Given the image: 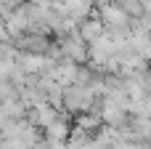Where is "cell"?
I'll list each match as a JSON object with an SVG mask.
<instances>
[{
	"mask_svg": "<svg viewBox=\"0 0 151 149\" xmlns=\"http://www.w3.org/2000/svg\"><path fill=\"white\" fill-rule=\"evenodd\" d=\"M104 21L106 24H114V27H122V24H127V13L114 3V5H106L104 8Z\"/></svg>",
	"mask_w": 151,
	"mask_h": 149,
	"instance_id": "6da1fadb",
	"label": "cell"
}]
</instances>
